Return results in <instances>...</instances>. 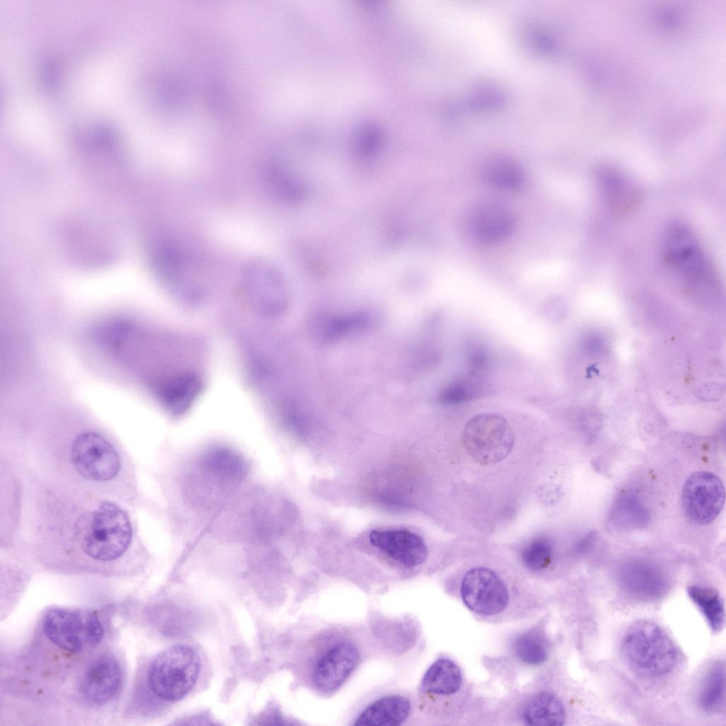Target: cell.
<instances>
[{
    "mask_svg": "<svg viewBox=\"0 0 726 726\" xmlns=\"http://www.w3.org/2000/svg\"><path fill=\"white\" fill-rule=\"evenodd\" d=\"M566 713L560 699L549 692L535 696L527 704L523 720L529 725L559 726L564 723Z\"/></svg>",
    "mask_w": 726,
    "mask_h": 726,
    "instance_id": "20",
    "label": "cell"
},
{
    "mask_svg": "<svg viewBox=\"0 0 726 726\" xmlns=\"http://www.w3.org/2000/svg\"><path fill=\"white\" fill-rule=\"evenodd\" d=\"M369 538L374 547L405 568L420 565L428 556V547L423 539L408 530H373Z\"/></svg>",
    "mask_w": 726,
    "mask_h": 726,
    "instance_id": "12",
    "label": "cell"
},
{
    "mask_svg": "<svg viewBox=\"0 0 726 726\" xmlns=\"http://www.w3.org/2000/svg\"><path fill=\"white\" fill-rule=\"evenodd\" d=\"M610 520L622 528H637L647 524L649 515L636 496L625 493L615 503Z\"/></svg>",
    "mask_w": 726,
    "mask_h": 726,
    "instance_id": "23",
    "label": "cell"
},
{
    "mask_svg": "<svg viewBox=\"0 0 726 726\" xmlns=\"http://www.w3.org/2000/svg\"><path fill=\"white\" fill-rule=\"evenodd\" d=\"M409 700L401 695H389L367 705L354 719L353 725L394 726L403 723L410 715Z\"/></svg>",
    "mask_w": 726,
    "mask_h": 726,
    "instance_id": "16",
    "label": "cell"
},
{
    "mask_svg": "<svg viewBox=\"0 0 726 726\" xmlns=\"http://www.w3.org/2000/svg\"><path fill=\"white\" fill-rule=\"evenodd\" d=\"M34 500L23 517L37 550L79 556L99 564L127 557L136 547L128 513L113 498L72 485L34 478Z\"/></svg>",
    "mask_w": 726,
    "mask_h": 726,
    "instance_id": "1",
    "label": "cell"
},
{
    "mask_svg": "<svg viewBox=\"0 0 726 726\" xmlns=\"http://www.w3.org/2000/svg\"><path fill=\"white\" fill-rule=\"evenodd\" d=\"M241 283L250 302L259 311L275 314L286 307L289 294L280 270L263 258L247 260L241 269Z\"/></svg>",
    "mask_w": 726,
    "mask_h": 726,
    "instance_id": "7",
    "label": "cell"
},
{
    "mask_svg": "<svg viewBox=\"0 0 726 726\" xmlns=\"http://www.w3.org/2000/svg\"><path fill=\"white\" fill-rule=\"evenodd\" d=\"M43 630L50 642L70 653H78L86 645H98L104 635V628L97 614L89 610L64 608H52L47 612Z\"/></svg>",
    "mask_w": 726,
    "mask_h": 726,
    "instance_id": "6",
    "label": "cell"
},
{
    "mask_svg": "<svg viewBox=\"0 0 726 726\" xmlns=\"http://www.w3.org/2000/svg\"><path fill=\"white\" fill-rule=\"evenodd\" d=\"M618 583L630 596L642 601H656L669 590V582L656 566L634 562L622 566L618 572Z\"/></svg>",
    "mask_w": 726,
    "mask_h": 726,
    "instance_id": "14",
    "label": "cell"
},
{
    "mask_svg": "<svg viewBox=\"0 0 726 726\" xmlns=\"http://www.w3.org/2000/svg\"><path fill=\"white\" fill-rule=\"evenodd\" d=\"M690 599L698 607L714 632H720L725 625V607L720 593L714 588L700 586L687 588Z\"/></svg>",
    "mask_w": 726,
    "mask_h": 726,
    "instance_id": "21",
    "label": "cell"
},
{
    "mask_svg": "<svg viewBox=\"0 0 726 726\" xmlns=\"http://www.w3.org/2000/svg\"><path fill=\"white\" fill-rule=\"evenodd\" d=\"M155 269L176 293L194 296L201 292L197 267L191 256L177 242L160 244L153 255Z\"/></svg>",
    "mask_w": 726,
    "mask_h": 726,
    "instance_id": "8",
    "label": "cell"
},
{
    "mask_svg": "<svg viewBox=\"0 0 726 726\" xmlns=\"http://www.w3.org/2000/svg\"><path fill=\"white\" fill-rule=\"evenodd\" d=\"M122 679L118 660L112 655L103 654L96 658L85 670L80 681V691L88 701L105 704L118 694Z\"/></svg>",
    "mask_w": 726,
    "mask_h": 726,
    "instance_id": "13",
    "label": "cell"
},
{
    "mask_svg": "<svg viewBox=\"0 0 726 726\" xmlns=\"http://www.w3.org/2000/svg\"><path fill=\"white\" fill-rule=\"evenodd\" d=\"M517 657L524 663L539 665L547 658V650L542 640L529 633L519 636L514 642Z\"/></svg>",
    "mask_w": 726,
    "mask_h": 726,
    "instance_id": "26",
    "label": "cell"
},
{
    "mask_svg": "<svg viewBox=\"0 0 726 726\" xmlns=\"http://www.w3.org/2000/svg\"><path fill=\"white\" fill-rule=\"evenodd\" d=\"M603 179L605 194L615 210L626 211L635 205L637 192L627 180L612 174L603 176Z\"/></svg>",
    "mask_w": 726,
    "mask_h": 726,
    "instance_id": "25",
    "label": "cell"
},
{
    "mask_svg": "<svg viewBox=\"0 0 726 726\" xmlns=\"http://www.w3.org/2000/svg\"><path fill=\"white\" fill-rule=\"evenodd\" d=\"M359 661V652L354 644L349 642L333 644L315 663V686L324 693L337 691L355 669Z\"/></svg>",
    "mask_w": 726,
    "mask_h": 726,
    "instance_id": "11",
    "label": "cell"
},
{
    "mask_svg": "<svg viewBox=\"0 0 726 726\" xmlns=\"http://www.w3.org/2000/svg\"><path fill=\"white\" fill-rule=\"evenodd\" d=\"M462 673L459 666L452 660L441 658L428 669L422 680V688L435 695H451L461 687Z\"/></svg>",
    "mask_w": 726,
    "mask_h": 726,
    "instance_id": "19",
    "label": "cell"
},
{
    "mask_svg": "<svg viewBox=\"0 0 726 726\" xmlns=\"http://www.w3.org/2000/svg\"><path fill=\"white\" fill-rule=\"evenodd\" d=\"M725 666L721 660L712 663L703 676L698 693L700 709L708 714H715L724 708Z\"/></svg>",
    "mask_w": 726,
    "mask_h": 726,
    "instance_id": "18",
    "label": "cell"
},
{
    "mask_svg": "<svg viewBox=\"0 0 726 726\" xmlns=\"http://www.w3.org/2000/svg\"><path fill=\"white\" fill-rule=\"evenodd\" d=\"M462 442L467 453L477 463L488 466L500 462L511 452L514 432L507 420L496 413H481L465 425Z\"/></svg>",
    "mask_w": 726,
    "mask_h": 726,
    "instance_id": "5",
    "label": "cell"
},
{
    "mask_svg": "<svg viewBox=\"0 0 726 726\" xmlns=\"http://www.w3.org/2000/svg\"><path fill=\"white\" fill-rule=\"evenodd\" d=\"M596 535L594 532L588 533L585 537H583L580 542L578 549L580 551H585L588 549L589 547L592 545L595 540Z\"/></svg>",
    "mask_w": 726,
    "mask_h": 726,
    "instance_id": "28",
    "label": "cell"
},
{
    "mask_svg": "<svg viewBox=\"0 0 726 726\" xmlns=\"http://www.w3.org/2000/svg\"><path fill=\"white\" fill-rule=\"evenodd\" d=\"M620 648L628 666L643 677L665 676L678 661L674 642L662 628L649 620H638L629 626Z\"/></svg>",
    "mask_w": 726,
    "mask_h": 726,
    "instance_id": "3",
    "label": "cell"
},
{
    "mask_svg": "<svg viewBox=\"0 0 726 726\" xmlns=\"http://www.w3.org/2000/svg\"><path fill=\"white\" fill-rule=\"evenodd\" d=\"M552 559V547L544 538H537L527 544L522 552V560L526 568L533 571L547 568Z\"/></svg>",
    "mask_w": 726,
    "mask_h": 726,
    "instance_id": "27",
    "label": "cell"
},
{
    "mask_svg": "<svg viewBox=\"0 0 726 726\" xmlns=\"http://www.w3.org/2000/svg\"><path fill=\"white\" fill-rule=\"evenodd\" d=\"M663 257L668 269L691 293L712 295L719 290L717 272L696 236L686 226L675 225L668 230Z\"/></svg>",
    "mask_w": 726,
    "mask_h": 726,
    "instance_id": "2",
    "label": "cell"
},
{
    "mask_svg": "<svg viewBox=\"0 0 726 726\" xmlns=\"http://www.w3.org/2000/svg\"><path fill=\"white\" fill-rule=\"evenodd\" d=\"M515 218L512 213L502 205L484 203L477 206L470 218V228L474 236L484 243L500 241L512 232Z\"/></svg>",
    "mask_w": 726,
    "mask_h": 726,
    "instance_id": "15",
    "label": "cell"
},
{
    "mask_svg": "<svg viewBox=\"0 0 726 726\" xmlns=\"http://www.w3.org/2000/svg\"><path fill=\"white\" fill-rule=\"evenodd\" d=\"M201 390L198 377L190 373H182L171 378L160 391L162 403L172 413L185 412L194 401Z\"/></svg>",
    "mask_w": 726,
    "mask_h": 726,
    "instance_id": "17",
    "label": "cell"
},
{
    "mask_svg": "<svg viewBox=\"0 0 726 726\" xmlns=\"http://www.w3.org/2000/svg\"><path fill=\"white\" fill-rule=\"evenodd\" d=\"M461 596L468 608L484 615L503 611L508 602L505 583L486 567H476L467 572L462 582Z\"/></svg>",
    "mask_w": 726,
    "mask_h": 726,
    "instance_id": "10",
    "label": "cell"
},
{
    "mask_svg": "<svg viewBox=\"0 0 726 726\" xmlns=\"http://www.w3.org/2000/svg\"><path fill=\"white\" fill-rule=\"evenodd\" d=\"M201 659L194 648L176 644L158 654L147 671L148 686L159 698L170 702L184 698L194 688Z\"/></svg>",
    "mask_w": 726,
    "mask_h": 726,
    "instance_id": "4",
    "label": "cell"
},
{
    "mask_svg": "<svg viewBox=\"0 0 726 726\" xmlns=\"http://www.w3.org/2000/svg\"><path fill=\"white\" fill-rule=\"evenodd\" d=\"M725 501V488L720 479L709 471H698L686 481L682 491L685 513L693 522L705 525L720 514Z\"/></svg>",
    "mask_w": 726,
    "mask_h": 726,
    "instance_id": "9",
    "label": "cell"
},
{
    "mask_svg": "<svg viewBox=\"0 0 726 726\" xmlns=\"http://www.w3.org/2000/svg\"><path fill=\"white\" fill-rule=\"evenodd\" d=\"M263 177L270 193L283 201H297L303 194L301 186L296 179L279 166H270Z\"/></svg>",
    "mask_w": 726,
    "mask_h": 726,
    "instance_id": "24",
    "label": "cell"
},
{
    "mask_svg": "<svg viewBox=\"0 0 726 726\" xmlns=\"http://www.w3.org/2000/svg\"><path fill=\"white\" fill-rule=\"evenodd\" d=\"M484 175L490 184L507 191L520 189L524 180L523 172L519 165L503 157L489 160L485 166Z\"/></svg>",
    "mask_w": 726,
    "mask_h": 726,
    "instance_id": "22",
    "label": "cell"
}]
</instances>
